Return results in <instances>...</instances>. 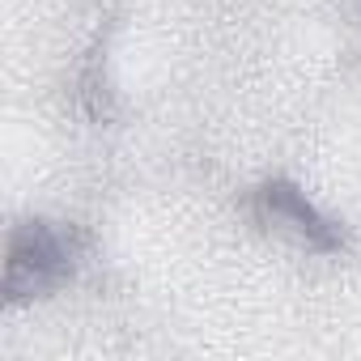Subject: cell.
<instances>
[{
  "label": "cell",
  "instance_id": "cell-1",
  "mask_svg": "<svg viewBox=\"0 0 361 361\" xmlns=\"http://www.w3.org/2000/svg\"><path fill=\"white\" fill-rule=\"evenodd\" d=\"M77 251L73 238L51 226V221H22L9 238V259H5V293L9 302H30L56 293L73 276Z\"/></svg>",
  "mask_w": 361,
  "mask_h": 361
},
{
  "label": "cell",
  "instance_id": "cell-2",
  "mask_svg": "<svg viewBox=\"0 0 361 361\" xmlns=\"http://www.w3.org/2000/svg\"><path fill=\"white\" fill-rule=\"evenodd\" d=\"M255 213L272 234H281V238H289V243H298L306 251L331 255L344 243L340 230L302 196L298 183H289V178H268V183L255 192Z\"/></svg>",
  "mask_w": 361,
  "mask_h": 361
}]
</instances>
